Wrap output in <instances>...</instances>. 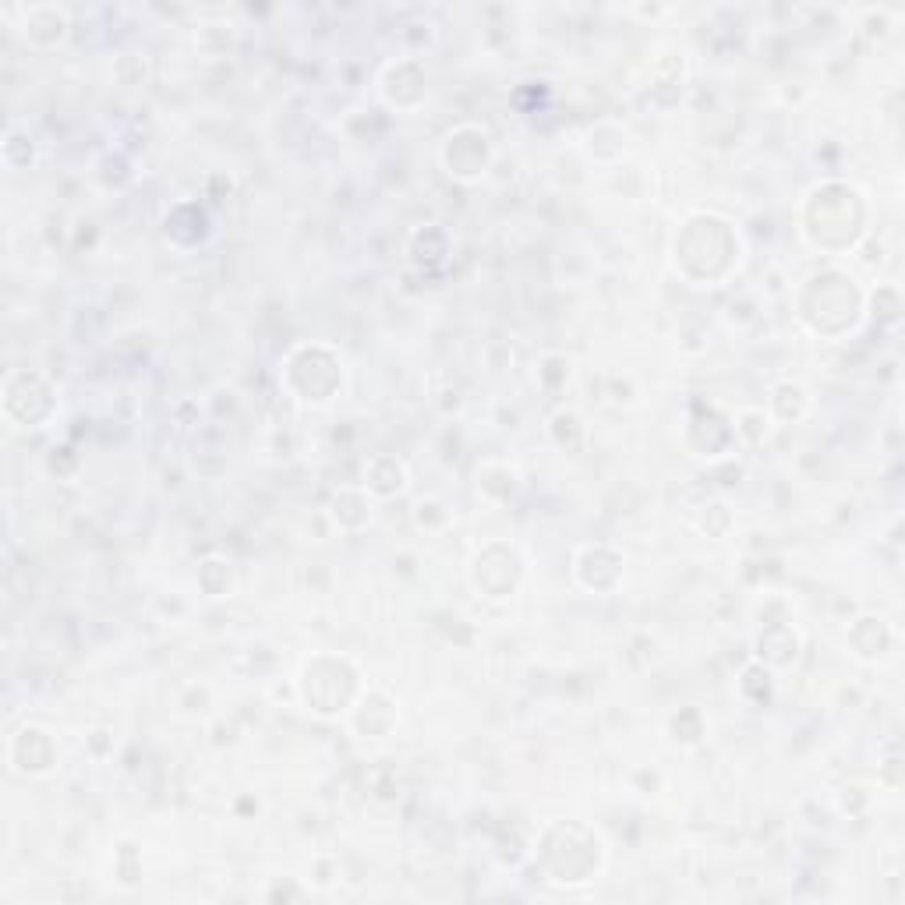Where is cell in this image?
<instances>
[{
    "label": "cell",
    "instance_id": "obj_2",
    "mask_svg": "<svg viewBox=\"0 0 905 905\" xmlns=\"http://www.w3.org/2000/svg\"><path fill=\"white\" fill-rule=\"evenodd\" d=\"M365 485L372 488L375 495H400L407 488V467L400 464V460H389V474H379L372 464H368L365 471Z\"/></svg>",
    "mask_w": 905,
    "mask_h": 905
},
{
    "label": "cell",
    "instance_id": "obj_1",
    "mask_svg": "<svg viewBox=\"0 0 905 905\" xmlns=\"http://www.w3.org/2000/svg\"><path fill=\"white\" fill-rule=\"evenodd\" d=\"M25 39H32L36 46H43V32H46V46L61 43L68 36V15L61 8H25Z\"/></svg>",
    "mask_w": 905,
    "mask_h": 905
}]
</instances>
